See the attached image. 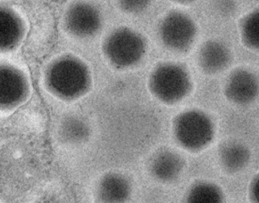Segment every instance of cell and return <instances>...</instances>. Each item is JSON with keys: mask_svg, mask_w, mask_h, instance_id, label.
Listing matches in <instances>:
<instances>
[{"mask_svg": "<svg viewBox=\"0 0 259 203\" xmlns=\"http://www.w3.org/2000/svg\"><path fill=\"white\" fill-rule=\"evenodd\" d=\"M47 79L51 90L64 98L82 95L90 82L89 71L84 64L69 57L54 62L48 70Z\"/></svg>", "mask_w": 259, "mask_h": 203, "instance_id": "obj_1", "label": "cell"}, {"mask_svg": "<svg viewBox=\"0 0 259 203\" xmlns=\"http://www.w3.org/2000/svg\"><path fill=\"white\" fill-rule=\"evenodd\" d=\"M214 133L211 120L199 111L183 112L174 121V136L179 145L189 151L197 153L207 148Z\"/></svg>", "mask_w": 259, "mask_h": 203, "instance_id": "obj_2", "label": "cell"}, {"mask_svg": "<svg viewBox=\"0 0 259 203\" xmlns=\"http://www.w3.org/2000/svg\"><path fill=\"white\" fill-rule=\"evenodd\" d=\"M190 76L183 67L165 64L153 72L150 79L151 91L159 99L174 103L183 99L191 89Z\"/></svg>", "mask_w": 259, "mask_h": 203, "instance_id": "obj_3", "label": "cell"}, {"mask_svg": "<svg viewBox=\"0 0 259 203\" xmlns=\"http://www.w3.org/2000/svg\"><path fill=\"white\" fill-rule=\"evenodd\" d=\"M104 50L113 63L119 66H130L141 59L145 46L137 33L128 29H119L107 38Z\"/></svg>", "mask_w": 259, "mask_h": 203, "instance_id": "obj_4", "label": "cell"}, {"mask_svg": "<svg viewBox=\"0 0 259 203\" xmlns=\"http://www.w3.org/2000/svg\"><path fill=\"white\" fill-rule=\"evenodd\" d=\"M196 29L192 20L181 12L169 14L162 22L160 36L165 45L172 49L186 50L195 39Z\"/></svg>", "mask_w": 259, "mask_h": 203, "instance_id": "obj_5", "label": "cell"}, {"mask_svg": "<svg viewBox=\"0 0 259 203\" xmlns=\"http://www.w3.org/2000/svg\"><path fill=\"white\" fill-rule=\"evenodd\" d=\"M259 82L251 71L237 69L229 76L224 87V93L232 103L247 104L258 94Z\"/></svg>", "mask_w": 259, "mask_h": 203, "instance_id": "obj_6", "label": "cell"}, {"mask_svg": "<svg viewBox=\"0 0 259 203\" xmlns=\"http://www.w3.org/2000/svg\"><path fill=\"white\" fill-rule=\"evenodd\" d=\"M95 193L99 203H125L131 195V183L122 174L109 173L98 181Z\"/></svg>", "mask_w": 259, "mask_h": 203, "instance_id": "obj_7", "label": "cell"}, {"mask_svg": "<svg viewBox=\"0 0 259 203\" xmlns=\"http://www.w3.org/2000/svg\"><path fill=\"white\" fill-rule=\"evenodd\" d=\"M28 86L17 70L2 67L0 71V100L3 107L14 106L25 98Z\"/></svg>", "mask_w": 259, "mask_h": 203, "instance_id": "obj_8", "label": "cell"}, {"mask_svg": "<svg viewBox=\"0 0 259 203\" xmlns=\"http://www.w3.org/2000/svg\"><path fill=\"white\" fill-rule=\"evenodd\" d=\"M66 24L71 33L78 36H89L100 25V17L96 9L89 5L72 6L66 16Z\"/></svg>", "mask_w": 259, "mask_h": 203, "instance_id": "obj_9", "label": "cell"}, {"mask_svg": "<svg viewBox=\"0 0 259 203\" xmlns=\"http://www.w3.org/2000/svg\"><path fill=\"white\" fill-rule=\"evenodd\" d=\"M184 168V160L177 151L162 150L153 158L151 171L159 181L172 182L178 178Z\"/></svg>", "mask_w": 259, "mask_h": 203, "instance_id": "obj_10", "label": "cell"}, {"mask_svg": "<svg viewBox=\"0 0 259 203\" xmlns=\"http://www.w3.org/2000/svg\"><path fill=\"white\" fill-rule=\"evenodd\" d=\"M228 48L221 42L208 41L200 48L198 53V65L206 74L219 72L227 67L230 62Z\"/></svg>", "mask_w": 259, "mask_h": 203, "instance_id": "obj_11", "label": "cell"}, {"mask_svg": "<svg viewBox=\"0 0 259 203\" xmlns=\"http://www.w3.org/2000/svg\"><path fill=\"white\" fill-rule=\"evenodd\" d=\"M220 165L229 174L243 169L249 162L250 151L246 145L238 141L227 140L219 148Z\"/></svg>", "mask_w": 259, "mask_h": 203, "instance_id": "obj_12", "label": "cell"}, {"mask_svg": "<svg viewBox=\"0 0 259 203\" xmlns=\"http://www.w3.org/2000/svg\"><path fill=\"white\" fill-rule=\"evenodd\" d=\"M224 191L213 182L201 180L191 185L185 203H225Z\"/></svg>", "mask_w": 259, "mask_h": 203, "instance_id": "obj_13", "label": "cell"}, {"mask_svg": "<svg viewBox=\"0 0 259 203\" xmlns=\"http://www.w3.org/2000/svg\"><path fill=\"white\" fill-rule=\"evenodd\" d=\"M23 33L22 21L8 9L0 11V44L2 48H10L20 41Z\"/></svg>", "mask_w": 259, "mask_h": 203, "instance_id": "obj_14", "label": "cell"}, {"mask_svg": "<svg viewBox=\"0 0 259 203\" xmlns=\"http://www.w3.org/2000/svg\"><path fill=\"white\" fill-rule=\"evenodd\" d=\"M241 38L245 45L259 49V9L244 18L240 27Z\"/></svg>", "mask_w": 259, "mask_h": 203, "instance_id": "obj_15", "label": "cell"}, {"mask_svg": "<svg viewBox=\"0 0 259 203\" xmlns=\"http://www.w3.org/2000/svg\"><path fill=\"white\" fill-rule=\"evenodd\" d=\"M248 199L251 203H259V174L254 176L250 182Z\"/></svg>", "mask_w": 259, "mask_h": 203, "instance_id": "obj_16", "label": "cell"}, {"mask_svg": "<svg viewBox=\"0 0 259 203\" xmlns=\"http://www.w3.org/2000/svg\"><path fill=\"white\" fill-rule=\"evenodd\" d=\"M122 3L124 9H128L130 11H136L142 9L147 4V2L126 1L122 2Z\"/></svg>", "mask_w": 259, "mask_h": 203, "instance_id": "obj_17", "label": "cell"}]
</instances>
